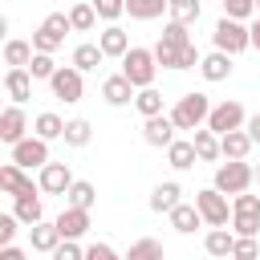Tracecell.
<instances>
[{"label":"cell","mask_w":260,"mask_h":260,"mask_svg":"<svg viewBox=\"0 0 260 260\" xmlns=\"http://www.w3.org/2000/svg\"><path fill=\"white\" fill-rule=\"evenodd\" d=\"M211 45L215 49H223V53H232V57H240L244 49H252V28L244 24V20H236V16H219L215 20V28H211Z\"/></svg>","instance_id":"6da1fadb"},{"label":"cell","mask_w":260,"mask_h":260,"mask_svg":"<svg viewBox=\"0 0 260 260\" xmlns=\"http://www.w3.org/2000/svg\"><path fill=\"white\" fill-rule=\"evenodd\" d=\"M167 114L175 118V126H179V130H199V126H207L211 98H207V93H199V89H191V93H183Z\"/></svg>","instance_id":"7a4b0ae2"},{"label":"cell","mask_w":260,"mask_h":260,"mask_svg":"<svg viewBox=\"0 0 260 260\" xmlns=\"http://www.w3.org/2000/svg\"><path fill=\"white\" fill-rule=\"evenodd\" d=\"M211 183H215L223 195H240V191H248V187L256 183V167H248V158H228V162L215 167Z\"/></svg>","instance_id":"3957f363"},{"label":"cell","mask_w":260,"mask_h":260,"mask_svg":"<svg viewBox=\"0 0 260 260\" xmlns=\"http://www.w3.org/2000/svg\"><path fill=\"white\" fill-rule=\"evenodd\" d=\"M158 57H154V49H142V45H130V53L122 57V73L142 89V85H154V77H158Z\"/></svg>","instance_id":"277c9868"},{"label":"cell","mask_w":260,"mask_h":260,"mask_svg":"<svg viewBox=\"0 0 260 260\" xmlns=\"http://www.w3.org/2000/svg\"><path fill=\"white\" fill-rule=\"evenodd\" d=\"M65 32H73L69 12H49V16L37 24V32H32V49H41V53H57V49L65 45Z\"/></svg>","instance_id":"5b68a950"},{"label":"cell","mask_w":260,"mask_h":260,"mask_svg":"<svg viewBox=\"0 0 260 260\" xmlns=\"http://www.w3.org/2000/svg\"><path fill=\"white\" fill-rule=\"evenodd\" d=\"M49 89H53L57 102L73 106V102H81V93H85V73H81L73 61H69V65H57V73L49 77Z\"/></svg>","instance_id":"8992f818"},{"label":"cell","mask_w":260,"mask_h":260,"mask_svg":"<svg viewBox=\"0 0 260 260\" xmlns=\"http://www.w3.org/2000/svg\"><path fill=\"white\" fill-rule=\"evenodd\" d=\"M232 232L236 236H256L260 232V195H232Z\"/></svg>","instance_id":"52a82bcc"},{"label":"cell","mask_w":260,"mask_h":260,"mask_svg":"<svg viewBox=\"0 0 260 260\" xmlns=\"http://www.w3.org/2000/svg\"><path fill=\"white\" fill-rule=\"evenodd\" d=\"M8 158L20 162L24 171H41V167L49 162V138H41V134H24L20 142L8 146Z\"/></svg>","instance_id":"ba28073f"},{"label":"cell","mask_w":260,"mask_h":260,"mask_svg":"<svg viewBox=\"0 0 260 260\" xmlns=\"http://www.w3.org/2000/svg\"><path fill=\"white\" fill-rule=\"evenodd\" d=\"M195 207L203 211V223L207 228H223L228 219H232V203H228V195L211 183V187H203V191H195Z\"/></svg>","instance_id":"9c48e42d"},{"label":"cell","mask_w":260,"mask_h":260,"mask_svg":"<svg viewBox=\"0 0 260 260\" xmlns=\"http://www.w3.org/2000/svg\"><path fill=\"white\" fill-rule=\"evenodd\" d=\"M154 57H158V65L162 69H199V61H203V53L195 49V41L191 45H154Z\"/></svg>","instance_id":"30bf717a"},{"label":"cell","mask_w":260,"mask_h":260,"mask_svg":"<svg viewBox=\"0 0 260 260\" xmlns=\"http://www.w3.org/2000/svg\"><path fill=\"white\" fill-rule=\"evenodd\" d=\"M248 122V114H244V106L236 102V98H228V102H219V106H211V114H207V126L215 130V134H228V130H240Z\"/></svg>","instance_id":"8fae6325"},{"label":"cell","mask_w":260,"mask_h":260,"mask_svg":"<svg viewBox=\"0 0 260 260\" xmlns=\"http://www.w3.org/2000/svg\"><path fill=\"white\" fill-rule=\"evenodd\" d=\"M24 134H28V114H24L20 102H8V106L0 110V142L12 146V142H20Z\"/></svg>","instance_id":"7c38bea8"},{"label":"cell","mask_w":260,"mask_h":260,"mask_svg":"<svg viewBox=\"0 0 260 260\" xmlns=\"http://www.w3.org/2000/svg\"><path fill=\"white\" fill-rule=\"evenodd\" d=\"M175 130H179V126H175V118H171L167 110L142 118V142H146V146H162V150H167V146L175 142Z\"/></svg>","instance_id":"4fadbf2b"},{"label":"cell","mask_w":260,"mask_h":260,"mask_svg":"<svg viewBox=\"0 0 260 260\" xmlns=\"http://www.w3.org/2000/svg\"><path fill=\"white\" fill-rule=\"evenodd\" d=\"M134 93H138V85L126 77V73H110L106 81H102V102L106 106H134Z\"/></svg>","instance_id":"5bb4252c"},{"label":"cell","mask_w":260,"mask_h":260,"mask_svg":"<svg viewBox=\"0 0 260 260\" xmlns=\"http://www.w3.org/2000/svg\"><path fill=\"white\" fill-rule=\"evenodd\" d=\"M37 183H41L45 195H65L69 183H73V171H69V162H53V158H49V162L37 171Z\"/></svg>","instance_id":"9a60e30c"},{"label":"cell","mask_w":260,"mask_h":260,"mask_svg":"<svg viewBox=\"0 0 260 260\" xmlns=\"http://www.w3.org/2000/svg\"><path fill=\"white\" fill-rule=\"evenodd\" d=\"M61 240H65V236H61L57 219H53V223H49V219H37V223L28 228V248H32V252H41V256H53Z\"/></svg>","instance_id":"2e32d148"},{"label":"cell","mask_w":260,"mask_h":260,"mask_svg":"<svg viewBox=\"0 0 260 260\" xmlns=\"http://www.w3.org/2000/svg\"><path fill=\"white\" fill-rule=\"evenodd\" d=\"M37 187H41V183H32V175H28L20 162L8 158V162L0 167V191H4V195H24V191H37Z\"/></svg>","instance_id":"e0dca14e"},{"label":"cell","mask_w":260,"mask_h":260,"mask_svg":"<svg viewBox=\"0 0 260 260\" xmlns=\"http://www.w3.org/2000/svg\"><path fill=\"white\" fill-rule=\"evenodd\" d=\"M32 81H37V77L28 73V65L8 69V73H4V93H8V102H20V106H24V102L32 98Z\"/></svg>","instance_id":"ac0fdd59"},{"label":"cell","mask_w":260,"mask_h":260,"mask_svg":"<svg viewBox=\"0 0 260 260\" xmlns=\"http://www.w3.org/2000/svg\"><path fill=\"white\" fill-rule=\"evenodd\" d=\"M41 199H45L41 187H37V191H24V195H12V211L20 215L24 228H32L37 219H45V203H41Z\"/></svg>","instance_id":"d6986e66"},{"label":"cell","mask_w":260,"mask_h":260,"mask_svg":"<svg viewBox=\"0 0 260 260\" xmlns=\"http://www.w3.org/2000/svg\"><path fill=\"white\" fill-rule=\"evenodd\" d=\"M57 228H61V236H69V240H81V236L89 232V207L65 203V211L57 215Z\"/></svg>","instance_id":"ffe728a7"},{"label":"cell","mask_w":260,"mask_h":260,"mask_svg":"<svg viewBox=\"0 0 260 260\" xmlns=\"http://www.w3.org/2000/svg\"><path fill=\"white\" fill-rule=\"evenodd\" d=\"M199 73H203V81H228V77H232V53H223V49L203 53Z\"/></svg>","instance_id":"44dd1931"},{"label":"cell","mask_w":260,"mask_h":260,"mask_svg":"<svg viewBox=\"0 0 260 260\" xmlns=\"http://www.w3.org/2000/svg\"><path fill=\"white\" fill-rule=\"evenodd\" d=\"M252 146H256V138L240 126V130H228V134H219V150H223V158H248L252 154Z\"/></svg>","instance_id":"7402d4cb"},{"label":"cell","mask_w":260,"mask_h":260,"mask_svg":"<svg viewBox=\"0 0 260 260\" xmlns=\"http://www.w3.org/2000/svg\"><path fill=\"white\" fill-rule=\"evenodd\" d=\"M167 219H171V228H175L179 236H191L195 228H203V211H199L195 203H179V207H171Z\"/></svg>","instance_id":"603a6c76"},{"label":"cell","mask_w":260,"mask_h":260,"mask_svg":"<svg viewBox=\"0 0 260 260\" xmlns=\"http://www.w3.org/2000/svg\"><path fill=\"white\" fill-rule=\"evenodd\" d=\"M232 248H236V232H232L228 223H223V228H211V232L203 236V252L215 256V260H228Z\"/></svg>","instance_id":"cb8c5ba5"},{"label":"cell","mask_w":260,"mask_h":260,"mask_svg":"<svg viewBox=\"0 0 260 260\" xmlns=\"http://www.w3.org/2000/svg\"><path fill=\"white\" fill-rule=\"evenodd\" d=\"M98 45H102L106 57H118V61L130 53V37H126V28H118V24H106V28L98 32Z\"/></svg>","instance_id":"d4e9b609"},{"label":"cell","mask_w":260,"mask_h":260,"mask_svg":"<svg viewBox=\"0 0 260 260\" xmlns=\"http://www.w3.org/2000/svg\"><path fill=\"white\" fill-rule=\"evenodd\" d=\"M167 162H171L175 171H191V167L199 162V150H195V138H175V142L167 146Z\"/></svg>","instance_id":"484cf974"},{"label":"cell","mask_w":260,"mask_h":260,"mask_svg":"<svg viewBox=\"0 0 260 260\" xmlns=\"http://www.w3.org/2000/svg\"><path fill=\"white\" fill-rule=\"evenodd\" d=\"M183 203V187L175 183V179H167V183H158L154 191H150V211H158V215H167L171 207H179Z\"/></svg>","instance_id":"4316f807"},{"label":"cell","mask_w":260,"mask_h":260,"mask_svg":"<svg viewBox=\"0 0 260 260\" xmlns=\"http://www.w3.org/2000/svg\"><path fill=\"white\" fill-rule=\"evenodd\" d=\"M191 138H195L199 162H219V158H223V150H219V134H215L211 126H199V130H191Z\"/></svg>","instance_id":"83f0119b"},{"label":"cell","mask_w":260,"mask_h":260,"mask_svg":"<svg viewBox=\"0 0 260 260\" xmlns=\"http://www.w3.org/2000/svg\"><path fill=\"white\" fill-rule=\"evenodd\" d=\"M98 8H93V0H73L69 4V24H73V32H89V28H98Z\"/></svg>","instance_id":"f1b7e54d"},{"label":"cell","mask_w":260,"mask_h":260,"mask_svg":"<svg viewBox=\"0 0 260 260\" xmlns=\"http://www.w3.org/2000/svg\"><path fill=\"white\" fill-rule=\"evenodd\" d=\"M65 122H69V118H61V114L45 110V114H37V118H32V134H41V138L57 142V138H65Z\"/></svg>","instance_id":"f546056e"},{"label":"cell","mask_w":260,"mask_h":260,"mask_svg":"<svg viewBox=\"0 0 260 260\" xmlns=\"http://www.w3.org/2000/svg\"><path fill=\"white\" fill-rule=\"evenodd\" d=\"M69 61H73L81 73H93V69L106 61V53H102V45H98V41H85V45H77V49H73V57H69Z\"/></svg>","instance_id":"4dcf8cb0"},{"label":"cell","mask_w":260,"mask_h":260,"mask_svg":"<svg viewBox=\"0 0 260 260\" xmlns=\"http://www.w3.org/2000/svg\"><path fill=\"white\" fill-rule=\"evenodd\" d=\"M32 53H37V49H32V41H20V37H8V41H4V65H8V69L28 65V61H32Z\"/></svg>","instance_id":"1f68e13d"},{"label":"cell","mask_w":260,"mask_h":260,"mask_svg":"<svg viewBox=\"0 0 260 260\" xmlns=\"http://www.w3.org/2000/svg\"><path fill=\"white\" fill-rule=\"evenodd\" d=\"M167 8H171V0H126L130 20H158Z\"/></svg>","instance_id":"d6a6232c"},{"label":"cell","mask_w":260,"mask_h":260,"mask_svg":"<svg viewBox=\"0 0 260 260\" xmlns=\"http://www.w3.org/2000/svg\"><path fill=\"white\" fill-rule=\"evenodd\" d=\"M65 203H73V207H93V203H98V187H93L89 179H73L69 191H65Z\"/></svg>","instance_id":"836d02e7"},{"label":"cell","mask_w":260,"mask_h":260,"mask_svg":"<svg viewBox=\"0 0 260 260\" xmlns=\"http://www.w3.org/2000/svg\"><path fill=\"white\" fill-rule=\"evenodd\" d=\"M89 138H93V126H89L85 118H69V122H65V146L81 150V146H89Z\"/></svg>","instance_id":"e575fe53"},{"label":"cell","mask_w":260,"mask_h":260,"mask_svg":"<svg viewBox=\"0 0 260 260\" xmlns=\"http://www.w3.org/2000/svg\"><path fill=\"white\" fill-rule=\"evenodd\" d=\"M134 110H138L142 118H150V114H162V93H158L154 85H142V89L134 93Z\"/></svg>","instance_id":"d590c367"},{"label":"cell","mask_w":260,"mask_h":260,"mask_svg":"<svg viewBox=\"0 0 260 260\" xmlns=\"http://www.w3.org/2000/svg\"><path fill=\"white\" fill-rule=\"evenodd\" d=\"M199 12H203L199 0H171V8H167V16H171V20H183V24H195Z\"/></svg>","instance_id":"8d00e7d4"},{"label":"cell","mask_w":260,"mask_h":260,"mask_svg":"<svg viewBox=\"0 0 260 260\" xmlns=\"http://www.w3.org/2000/svg\"><path fill=\"white\" fill-rule=\"evenodd\" d=\"M126 260H162V244L158 240H134L130 244V252H126Z\"/></svg>","instance_id":"74e56055"},{"label":"cell","mask_w":260,"mask_h":260,"mask_svg":"<svg viewBox=\"0 0 260 260\" xmlns=\"http://www.w3.org/2000/svg\"><path fill=\"white\" fill-rule=\"evenodd\" d=\"M28 73L37 77V81H49L53 73H57V61H53V53H32V61H28Z\"/></svg>","instance_id":"f35d334b"},{"label":"cell","mask_w":260,"mask_h":260,"mask_svg":"<svg viewBox=\"0 0 260 260\" xmlns=\"http://www.w3.org/2000/svg\"><path fill=\"white\" fill-rule=\"evenodd\" d=\"M187 28H191V24H183V20H167L158 41H162V45H191V32H187Z\"/></svg>","instance_id":"ab89813d"},{"label":"cell","mask_w":260,"mask_h":260,"mask_svg":"<svg viewBox=\"0 0 260 260\" xmlns=\"http://www.w3.org/2000/svg\"><path fill=\"white\" fill-rule=\"evenodd\" d=\"M93 8H98V16H102L106 24H114V20L126 12V0H93Z\"/></svg>","instance_id":"60d3db41"},{"label":"cell","mask_w":260,"mask_h":260,"mask_svg":"<svg viewBox=\"0 0 260 260\" xmlns=\"http://www.w3.org/2000/svg\"><path fill=\"white\" fill-rule=\"evenodd\" d=\"M53 260H85V248H81L77 240H69V236H65V240L57 244V252H53Z\"/></svg>","instance_id":"b9f144b4"},{"label":"cell","mask_w":260,"mask_h":260,"mask_svg":"<svg viewBox=\"0 0 260 260\" xmlns=\"http://www.w3.org/2000/svg\"><path fill=\"white\" fill-rule=\"evenodd\" d=\"M223 12L236 20H248V16H256V0H223Z\"/></svg>","instance_id":"7bdbcfd3"},{"label":"cell","mask_w":260,"mask_h":260,"mask_svg":"<svg viewBox=\"0 0 260 260\" xmlns=\"http://www.w3.org/2000/svg\"><path fill=\"white\" fill-rule=\"evenodd\" d=\"M260 248H256V236H236V248H232V256L236 260H248V256H256Z\"/></svg>","instance_id":"ee69618b"},{"label":"cell","mask_w":260,"mask_h":260,"mask_svg":"<svg viewBox=\"0 0 260 260\" xmlns=\"http://www.w3.org/2000/svg\"><path fill=\"white\" fill-rule=\"evenodd\" d=\"M85 260H118V248L114 244H89L85 248Z\"/></svg>","instance_id":"f6af8a7d"},{"label":"cell","mask_w":260,"mask_h":260,"mask_svg":"<svg viewBox=\"0 0 260 260\" xmlns=\"http://www.w3.org/2000/svg\"><path fill=\"white\" fill-rule=\"evenodd\" d=\"M0 260H24V252L16 244H0Z\"/></svg>","instance_id":"bcb514c9"},{"label":"cell","mask_w":260,"mask_h":260,"mask_svg":"<svg viewBox=\"0 0 260 260\" xmlns=\"http://www.w3.org/2000/svg\"><path fill=\"white\" fill-rule=\"evenodd\" d=\"M244 130H248V134H252V138L260 142V114H248V122H244Z\"/></svg>","instance_id":"7dc6e473"},{"label":"cell","mask_w":260,"mask_h":260,"mask_svg":"<svg viewBox=\"0 0 260 260\" xmlns=\"http://www.w3.org/2000/svg\"><path fill=\"white\" fill-rule=\"evenodd\" d=\"M248 28H252V49H256V53H260V12H256V20H252V24H248Z\"/></svg>","instance_id":"c3c4849f"},{"label":"cell","mask_w":260,"mask_h":260,"mask_svg":"<svg viewBox=\"0 0 260 260\" xmlns=\"http://www.w3.org/2000/svg\"><path fill=\"white\" fill-rule=\"evenodd\" d=\"M256 183H260V162H256Z\"/></svg>","instance_id":"681fc988"},{"label":"cell","mask_w":260,"mask_h":260,"mask_svg":"<svg viewBox=\"0 0 260 260\" xmlns=\"http://www.w3.org/2000/svg\"><path fill=\"white\" fill-rule=\"evenodd\" d=\"M256 12H260V0H256Z\"/></svg>","instance_id":"f907efd6"}]
</instances>
